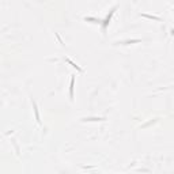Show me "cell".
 <instances>
[{"mask_svg": "<svg viewBox=\"0 0 174 174\" xmlns=\"http://www.w3.org/2000/svg\"><path fill=\"white\" fill-rule=\"evenodd\" d=\"M74 82H75V79L72 78V80H71V98L74 97Z\"/></svg>", "mask_w": 174, "mask_h": 174, "instance_id": "cell-1", "label": "cell"}]
</instances>
